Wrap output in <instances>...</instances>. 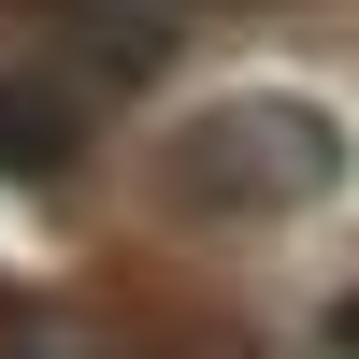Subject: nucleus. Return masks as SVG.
<instances>
[{
    "instance_id": "nucleus-3",
    "label": "nucleus",
    "mask_w": 359,
    "mask_h": 359,
    "mask_svg": "<svg viewBox=\"0 0 359 359\" xmlns=\"http://www.w3.org/2000/svg\"><path fill=\"white\" fill-rule=\"evenodd\" d=\"M15 331H29V316H15V287H0V359H15Z\"/></svg>"
},
{
    "instance_id": "nucleus-2",
    "label": "nucleus",
    "mask_w": 359,
    "mask_h": 359,
    "mask_svg": "<svg viewBox=\"0 0 359 359\" xmlns=\"http://www.w3.org/2000/svg\"><path fill=\"white\" fill-rule=\"evenodd\" d=\"M158 57H172V29H144V15H101V29H72V43L15 57V72H0V172H15V187L72 172L86 130H101V115L130 101Z\"/></svg>"
},
{
    "instance_id": "nucleus-4",
    "label": "nucleus",
    "mask_w": 359,
    "mask_h": 359,
    "mask_svg": "<svg viewBox=\"0 0 359 359\" xmlns=\"http://www.w3.org/2000/svg\"><path fill=\"white\" fill-rule=\"evenodd\" d=\"M331 331H345V345H359V302H345V316H331Z\"/></svg>"
},
{
    "instance_id": "nucleus-1",
    "label": "nucleus",
    "mask_w": 359,
    "mask_h": 359,
    "mask_svg": "<svg viewBox=\"0 0 359 359\" xmlns=\"http://www.w3.org/2000/svg\"><path fill=\"white\" fill-rule=\"evenodd\" d=\"M359 172L345 115L302 101V86H230V101H201L187 130L158 144V201L172 216H216V230H273V216H316Z\"/></svg>"
}]
</instances>
